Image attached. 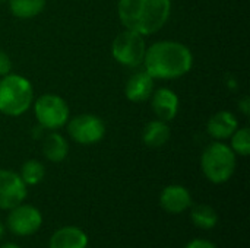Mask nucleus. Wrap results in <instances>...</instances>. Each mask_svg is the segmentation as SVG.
Returning <instances> with one entry per match:
<instances>
[{
    "mask_svg": "<svg viewBox=\"0 0 250 248\" xmlns=\"http://www.w3.org/2000/svg\"><path fill=\"white\" fill-rule=\"evenodd\" d=\"M154 89V77L142 70L129 76L125 85V95L130 102H145L151 98Z\"/></svg>",
    "mask_w": 250,
    "mask_h": 248,
    "instance_id": "nucleus-12",
    "label": "nucleus"
},
{
    "mask_svg": "<svg viewBox=\"0 0 250 248\" xmlns=\"http://www.w3.org/2000/svg\"><path fill=\"white\" fill-rule=\"evenodd\" d=\"M239 120L231 111H218L207 123L208 134L215 140H226L237 130Z\"/></svg>",
    "mask_w": 250,
    "mask_h": 248,
    "instance_id": "nucleus-13",
    "label": "nucleus"
},
{
    "mask_svg": "<svg viewBox=\"0 0 250 248\" xmlns=\"http://www.w3.org/2000/svg\"><path fill=\"white\" fill-rule=\"evenodd\" d=\"M12 72V60L7 53L0 50V77Z\"/></svg>",
    "mask_w": 250,
    "mask_h": 248,
    "instance_id": "nucleus-21",
    "label": "nucleus"
},
{
    "mask_svg": "<svg viewBox=\"0 0 250 248\" xmlns=\"http://www.w3.org/2000/svg\"><path fill=\"white\" fill-rule=\"evenodd\" d=\"M231 149L239 156H249L250 153V130L249 127H242L230 136Z\"/></svg>",
    "mask_w": 250,
    "mask_h": 248,
    "instance_id": "nucleus-20",
    "label": "nucleus"
},
{
    "mask_svg": "<svg viewBox=\"0 0 250 248\" xmlns=\"http://www.w3.org/2000/svg\"><path fill=\"white\" fill-rule=\"evenodd\" d=\"M26 197V184L19 174L10 170H0V209L10 210L23 203Z\"/></svg>",
    "mask_w": 250,
    "mask_h": 248,
    "instance_id": "nucleus-9",
    "label": "nucleus"
},
{
    "mask_svg": "<svg viewBox=\"0 0 250 248\" xmlns=\"http://www.w3.org/2000/svg\"><path fill=\"white\" fill-rule=\"evenodd\" d=\"M3 3H7V0H0V4H3Z\"/></svg>",
    "mask_w": 250,
    "mask_h": 248,
    "instance_id": "nucleus-26",
    "label": "nucleus"
},
{
    "mask_svg": "<svg viewBox=\"0 0 250 248\" xmlns=\"http://www.w3.org/2000/svg\"><path fill=\"white\" fill-rule=\"evenodd\" d=\"M190 219L201 229H212L218 224V213L209 205H198L192 209Z\"/></svg>",
    "mask_w": 250,
    "mask_h": 248,
    "instance_id": "nucleus-18",
    "label": "nucleus"
},
{
    "mask_svg": "<svg viewBox=\"0 0 250 248\" xmlns=\"http://www.w3.org/2000/svg\"><path fill=\"white\" fill-rule=\"evenodd\" d=\"M160 205L168 213L173 215L183 213L192 206V196L186 187L179 184H171L161 191Z\"/></svg>",
    "mask_w": 250,
    "mask_h": 248,
    "instance_id": "nucleus-11",
    "label": "nucleus"
},
{
    "mask_svg": "<svg viewBox=\"0 0 250 248\" xmlns=\"http://www.w3.org/2000/svg\"><path fill=\"white\" fill-rule=\"evenodd\" d=\"M201 168L208 181L224 184L236 171V153L226 143L220 140L212 142L202 152Z\"/></svg>",
    "mask_w": 250,
    "mask_h": 248,
    "instance_id": "nucleus-4",
    "label": "nucleus"
},
{
    "mask_svg": "<svg viewBox=\"0 0 250 248\" xmlns=\"http://www.w3.org/2000/svg\"><path fill=\"white\" fill-rule=\"evenodd\" d=\"M19 177L22 178V181L28 186H37L40 184L44 177H45V168L44 165L37 161V159H28L26 162H23L22 168H21V174Z\"/></svg>",
    "mask_w": 250,
    "mask_h": 248,
    "instance_id": "nucleus-19",
    "label": "nucleus"
},
{
    "mask_svg": "<svg viewBox=\"0 0 250 248\" xmlns=\"http://www.w3.org/2000/svg\"><path fill=\"white\" fill-rule=\"evenodd\" d=\"M0 248H21L18 244H13V243H4L3 246H0Z\"/></svg>",
    "mask_w": 250,
    "mask_h": 248,
    "instance_id": "nucleus-24",
    "label": "nucleus"
},
{
    "mask_svg": "<svg viewBox=\"0 0 250 248\" xmlns=\"http://www.w3.org/2000/svg\"><path fill=\"white\" fill-rule=\"evenodd\" d=\"M142 64L154 79H179L190 72L193 54L179 41L163 39L146 47Z\"/></svg>",
    "mask_w": 250,
    "mask_h": 248,
    "instance_id": "nucleus-1",
    "label": "nucleus"
},
{
    "mask_svg": "<svg viewBox=\"0 0 250 248\" xmlns=\"http://www.w3.org/2000/svg\"><path fill=\"white\" fill-rule=\"evenodd\" d=\"M34 114L45 130H59L70 118L67 102L56 94H44L34 102Z\"/></svg>",
    "mask_w": 250,
    "mask_h": 248,
    "instance_id": "nucleus-5",
    "label": "nucleus"
},
{
    "mask_svg": "<svg viewBox=\"0 0 250 248\" xmlns=\"http://www.w3.org/2000/svg\"><path fill=\"white\" fill-rule=\"evenodd\" d=\"M145 51V37L130 29H125L123 32L117 34L111 44V54L114 60L126 67L141 66L144 63Z\"/></svg>",
    "mask_w": 250,
    "mask_h": 248,
    "instance_id": "nucleus-6",
    "label": "nucleus"
},
{
    "mask_svg": "<svg viewBox=\"0 0 250 248\" xmlns=\"http://www.w3.org/2000/svg\"><path fill=\"white\" fill-rule=\"evenodd\" d=\"M88 247V235L79 227L67 225L57 229L50 241L48 248H86Z\"/></svg>",
    "mask_w": 250,
    "mask_h": 248,
    "instance_id": "nucleus-14",
    "label": "nucleus"
},
{
    "mask_svg": "<svg viewBox=\"0 0 250 248\" xmlns=\"http://www.w3.org/2000/svg\"><path fill=\"white\" fill-rule=\"evenodd\" d=\"M170 127L167 121L163 120H152L149 121L142 130V142L149 148H161L170 139Z\"/></svg>",
    "mask_w": 250,
    "mask_h": 248,
    "instance_id": "nucleus-16",
    "label": "nucleus"
},
{
    "mask_svg": "<svg viewBox=\"0 0 250 248\" xmlns=\"http://www.w3.org/2000/svg\"><path fill=\"white\" fill-rule=\"evenodd\" d=\"M171 13V0H119L117 15L125 29L144 37L164 28Z\"/></svg>",
    "mask_w": 250,
    "mask_h": 248,
    "instance_id": "nucleus-2",
    "label": "nucleus"
},
{
    "mask_svg": "<svg viewBox=\"0 0 250 248\" xmlns=\"http://www.w3.org/2000/svg\"><path fill=\"white\" fill-rule=\"evenodd\" d=\"M4 232H6V228H4V224L0 221V241L3 240V237H4Z\"/></svg>",
    "mask_w": 250,
    "mask_h": 248,
    "instance_id": "nucleus-25",
    "label": "nucleus"
},
{
    "mask_svg": "<svg viewBox=\"0 0 250 248\" xmlns=\"http://www.w3.org/2000/svg\"><path fill=\"white\" fill-rule=\"evenodd\" d=\"M239 110L242 111V114L245 117H249L250 115V98L248 95H245L240 101H239Z\"/></svg>",
    "mask_w": 250,
    "mask_h": 248,
    "instance_id": "nucleus-23",
    "label": "nucleus"
},
{
    "mask_svg": "<svg viewBox=\"0 0 250 248\" xmlns=\"http://www.w3.org/2000/svg\"><path fill=\"white\" fill-rule=\"evenodd\" d=\"M42 225L41 212L32 206L21 203L9 210L7 215V229L18 237L34 235Z\"/></svg>",
    "mask_w": 250,
    "mask_h": 248,
    "instance_id": "nucleus-8",
    "label": "nucleus"
},
{
    "mask_svg": "<svg viewBox=\"0 0 250 248\" xmlns=\"http://www.w3.org/2000/svg\"><path fill=\"white\" fill-rule=\"evenodd\" d=\"M34 101V88L31 82L21 76L9 73L0 79V113L7 117L25 114Z\"/></svg>",
    "mask_w": 250,
    "mask_h": 248,
    "instance_id": "nucleus-3",
    "label": "nucleus"
},
{
    "mask_svg": "<svg viewBox=\"0 0 250 248\" xmlns=\"http://www.w3.org/2000/svg\"><path fill=\"white\" fill-rule=\"evenodd\" d=\"M47 0H7L9 10L19 19H31L40 15L45 7Z\"/></svg>",
    "mask_w": 250,
    "mask_h": 248,
    "instance_id": "nucleus-17",
    "label": "nucleus"
},
{
    "mask_svg": "<svg viewBox=\"0 0 250 248\" xmlns=\"http://www.w3.org/2000/svg\"><path fill=\"white\" fill-rule=\"evenodd\" d=\"M67 133L78 145L89 146L101 142L105 136V123L95 114H79L67 123Z\"/></svg>",
    "mask_w": 250,
    "mask_h": 248,
    "instance_id": "nucleus-7",
    "label": "nucleus"
},
{
    "mask_svg": "<svg viewBox=\"0 0 250 248\" xmlns=\"http://www.w3.org/2000/svg\"><path fill=\"white\" fill-rule=\"evenodd\" d=\"M185 248H218V247H217L214 243L208 241V240L196 238V240H192L190 243H188Z\"/></svg>",
    "mask_w": 250,
    "mask_h": 248,
    "instance_id": "nucleus-22",
    "label": "nucleus"
},
{
    "mask_svg": "<svg viewBox=\"0 0 250 248\" xmlns=\"http://www.w3.org/2000/svg\"><path fill=\"white\" fill-rule=\"evenodd\" d=\"M151 107L154 114L157 115L158 120L163 121H171L176 118L179 113V96L177 94L170 89V88H158L154 89L151 95Z\"/></svg>",
    "mask_w": 250,
    "mask_h": 248,
    "instance_id": "nucleus-10",
    "label": "nucleus"
},
{
    "mask_svg": "<svg viewBox=\"0 0 250 248\" xmlns=\"http://www.w3.org/2000/svg\"><path fill=\"white\" fill-rule=\"evenodd\" d=\"M42 153L47 161L59 164L64 161L69 155V143L67 140L57 133L56 130H51L48 134L44 136L42 140Z\"/></svg>",
    "mask_w": 250,
    "mask_h": 248,
    "instance_id": "nucleus-15",
    "label": "nucleus"
}]
</instances>
